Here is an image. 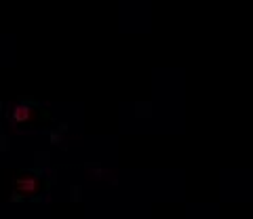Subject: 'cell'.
Listing matches in <instances>:
<instances>
[{
    "label": "cell",
    "mask_w": 253,
    "mask_h": 219,
    "mask_svg": "<svg viewBox=\"0 0 253 219\" xmlns=\"http://www.w3.org/2000/svg\"><path fill=\"white\" fill-rule=\"evenodd\" d=\"M15 187H17L19 192H36L38 190V182L34 177H19L17 182H15Z\"/></svg>",
    "instance_id": "obj_1"
},
{
    "label": "cell",
    "mask_w": 253,
    "mask_h": 219,
    "mask_svg": "<svg viewBox=\"0 0 253 219\" xmlns=\"http://www.w3.org/2000/svg\"><path fill=\"white\" fill-rule=\"evenodd\" d=\"M30 108L28 106H17L13 110V118L17 120V122H26V120H30Z\"/></svg>",
    "instance_id": "obj_2"
}]
</instances>
